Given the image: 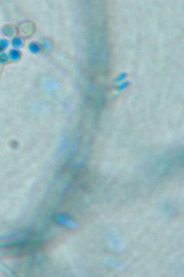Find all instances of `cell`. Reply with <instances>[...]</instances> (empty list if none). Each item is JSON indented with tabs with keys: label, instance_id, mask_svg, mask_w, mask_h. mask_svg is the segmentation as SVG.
<instances>
[{
	"label": "cell",
	"instance_id": "8",
	"mask_svg": "<svg viewBox=\"0 0 184 277\" xmlns=\"http://www.w3.org/2000/svg\"><path fill=\"white\" fill-rule=\"evenodd\" d=\"M128 84H129V83H128V82H125L122 83V84L118 85V90H122V89H124V88H126L127 86H128Z\"/></svg>",
	"mask_w": 184,
	"mask_h": 277
},
{
	"label": "cell",
	"instance_id": "3",
	"mask_svg": "<svg viewBox=\"0 0 184 277\" xmlns=\"http://www.w3.org/2000/svg\"><path fill=\"white\" fill-rule=\"evenodd\" d=\"M11 45L14 48H15V49H16L22 47L24 45V41H23L22 38L19 37H14L12 38Z\"/></svg>",
	"mask_w": 184,
	"mask_h": 277
},
{
	"label": "cell",
	"instance_id": "1",
	"mask_svg": "<svg viewBox=\"0 0 184 277\" xmlns=\"http://www.w3.org/2000/svg\"><path fill=\"white\" fill-rule=\"evenodd\" d=\"M21 52L17 49H11L8 52V58L11 61H17L21 58Z\"/></svg>",
	"mask_w": 184,
	"mask_h": 277
},
{
	"label": "cell",
	"instance_id": "5",
	"mask_svg": "<svg viewBox=\"0 0 184 277\" xmlns=\"http://www.w3.org/2000/svg\"><path fill=\"white\" fill-rule=\"evenodd\" d=\"M3 32L7 36H11L15 33V29L11 25H7L4 28Z\"/></svg>",
	"mask_w": 184,
	"mask_h": 277
},
{
	"label": "cell",
	"instance_id": "7",
	"mask_svg": "<svg viewBox=\"0 0 184 277\" xmlns=\"http://www.w3.org/2000/svg\"><path fill=\"white\" fill-rule=\"evenodd\" d=\"M8 56L5 52L0 53V63H5L8 61Z\"/></svg>",
	"mask_w": 184,
	"mask_h": 277
},
{
	"label": "cell",
	"instance_id": "2",
	"mask_svg": "<svg viewBox=\"0 0 184 277\" xmlns=\"http://www.w3.org/2000/svg\"><path fill=\"white\" fill-rule=\"evenodd\" d=\"M28 50L33 54H38L42 50L40 45L36 42H31L28 45Z\"/></svg>",
	"mask_w": 184,
	"mask_h": 277
},
{
	"label": "cell",
	"instance_id": "6",
	"mask_svg": "<svg viewBox=\"0 0 184 277\" xmlns=\"http://www.w3.org/2000/svg\"><path fill=\"white\" fill-rule=\"evenodd\" d=\"M9 41L6 39L0 40V53L3 52V51L6 49L9 46Z\"/></svg>",
	"mask_w": 184,
	"mask_h": 277
},
{
	"label": "cell",
	"instance_id": "4",
	"mask_svg": "<svg viewBox=\"0 0 184 277\" xmlns=\"http://www.w3.org/2000/svg\"><path fill=\"white\" fill-rule=\"evenodd\" d=\"M40 46L45 52H48L52 48V44L48 39H42L40 41Z\"/></svg>",
	"mask_w": 184,
	"mask_h": 277
},
{
	"label": "cell",
	"instance_id": "9",
	"mask_svg": "<svg viewBox=\"0 0 184 277\" xmlns=\"http://www.w3.org/2000/svg\"><path fill=\"white\" fill-rule=\"evenodd\" d=\"M125 77H126V74L125 73H122L117 77V80H118V81H120V80L124 79Z\"/></svg>",
	"mask_w": 184,
	"mask_h": 277
}]
</instances>
